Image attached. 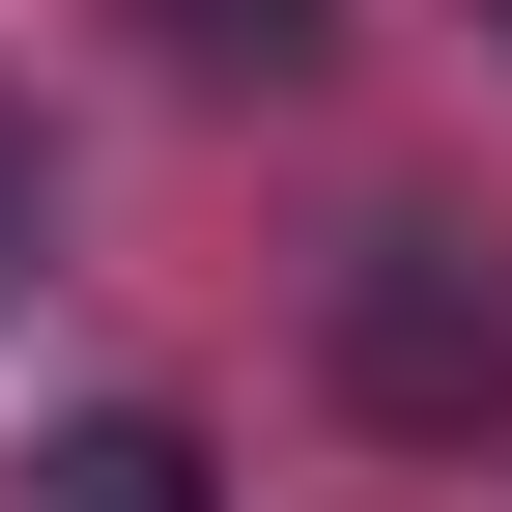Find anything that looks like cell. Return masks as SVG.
I'll use <instances>...</instances> for the list:
<instances>
[{
    "label": "cell",
    "mask_w": 512,
    "mask_h": 512,
    "mask_svg": "<svg viewBox=\"0 0 512 512\" xmlns=\"http://www.w3.org/2000/svg\"><path fill=\"white\" fill-rule=\"evenodd\" d=\"M29 512H200V427H143V399H114V427H57Z\"/></svg>",
    "instance_id": "cell-2"
},
{
    "label": "cell",
    "mask_w": 512,
    "mask_h": 512,
    "mask_svg": "<svg viewBox=\"0 0 512 512\" xmlns=\"http://www.w3.org/2000/svg\"><path fill=\"white\" fill-rule=\"evenodd\" d=\"M143 29L200 57V86H285V57H313V0H143Z\"/></svg>",
    "instance_id": "cell-3"
},
{
    "label": "cell",
    "mask_w": 512,
    "mask_h": 512,
    "mask_svg": "<svg viewBox=\"0 0 512 512\" xmlns=\"http://www.w3.org/2000/svg\"><path fill=\"white\" fill-rule=\"evenodd\" d=\"M342 399H370V427H484V399H512V285H484L456 228H370V256H342Z\"/></svg>",
    "instance_id": "cell-1"
}]
</instances>
